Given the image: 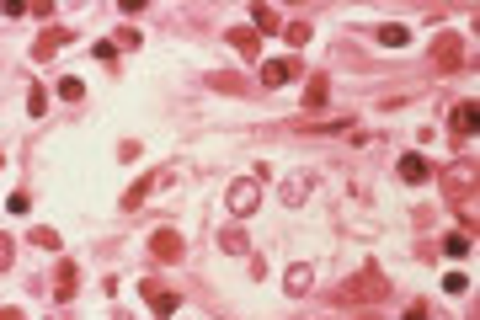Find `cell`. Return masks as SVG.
Wrapping results in <instances>:
<instances>
[{"label": "cell", "mask_w": 480, "mask_h": 320, "mask_svg": "<svg viewBox=\"0 0 480 320\" xmlns=\"http://www.w3.org/2000/svg\"><path fill=\"white\" fill-rule=\"evenodd\" d=\"M389 299V278L379 267H363L358 278H347L337 289V304H384Z\"/></svg>", "instance_id": "obj_1"}, {"label": "cell", "mask_w": 480, "mask_h": 320, "mask_svg": "<svg viewBox=\"0 0 480 320\" xmlns=\"http://www.w3.org/2000/svg\"><path fill=\"white\" fill-rule=\"evenodd\" d=\"M449 203L470 219V230H475V160H454V171H449Z\"/></svg>", "instance_id": "obj_2"}, {"label": "cell", "mask_w": 480, "mask_h": 320, "mask_svg": "<svg viewBox=\"0 0 480 320\" xmlns=\"http://www.w3.org/2000/svg\"><path fill=\"white\" fill-rule=\"evenodd\" d=\"M139 289H144V299H150V310L160 315V320H171L176 310H182V299H176V294H165V289H160V283H155V278H144Z\"/></svg>", "instance_id": "obj_3"}, {"label": "cell", "mask_w": 480, "mask_h": 320, "mask_svg": "<svg viewBox=\"0 0 480 320\" xmlns=\"http://www.w3.org/2000/svg\"><path fill=\"white\" fill-rule=\"evenodd\" d=\"M75 294H81V267H75V261H59V272H53V299L70 304Z\"/></svg>", "instance_id": "obj_4"}, {"label": "cell", "mask_w": 480, "mask_h": 320, "mask_svg": "<svg viewBox=\"0 0 480 320\" xmlns=\"http://www.w3.org/2000/svg\"><path fill=\"white\" fill-rule=\"evenodd\" d=\"M432 59H438V70H459L464 64V43L454 38V32H443V38L432 43Z\"/></svg>", "instance_id": "obj_5"}, {"label": "cell", "mask_w": 480, "mask_h": 320, "mask_svg": "<svg viewBox=\"0 0 480 320\" xmlns=\"http://www.w3.org/2000/svg\"><path fill=\"white\" fill-rule=\"evenodd\" d=\"M225 203H230V214H251L256 203H262V181H235Z\"/></svg>", "instance_id": "obj_6"}, {"label": "cell", "mask_w": 480, "mask_h": 320, "mask_svg": "<svg viewBox=\"0 0 480 320\" xmlns=\"http://www.w3.org/2000/svg\"><path fill=\"white\" fill-rule=\"evenodd\" d=\"M294 75H299V64H294V59H267V64H262V86H267V91L288 86Z\"/></svg>", "instance_id": "obj_7"}, {"label": "cell", "mask_w": 480, "mask_h": 320, "mask_svg": "<svg viewBox=\"0 0 480 320\" xmlns=\"http://www.w3.org/2000/svg\"><path fill=\"white\" fill-rule=\"evenodd\" d=\"M432 176V166H427V155H400V181H406V187H422V181Z\"/></svg>", "instance_id": "obj_8"}, {"label": "cell", "mask_w": 480, "mask_h": 320, "mask_svg": "<svg viewBox=\"0 0 480 320\" xmlns=\"http://www.w3.org/2000/svg\"><path fill=\"white\" fill-rule=\"evenodd\" d=\"M326 101H331V75H315L305 86V112L315 118V112H326Z\"/></svg>", "instance_id": "obj_9"}, {"label": "cell", "mask_w": 480, "mask_h": 320, "mask_svg": "<svg viewBox=\"0 0 480 320\" xmlns=\"http://www.w3.org/2000/svg\"><path fill=\"white\" fill-rule=\"evenodd\" d=\"M230 49L245 54V59L256 64V54H262V32H256V27H235V32H230Z\"/></svg>", "instance_id": "obj_10"}, {"label": "cell", "mask_w": 480, "mask_h": 320, "mask_svg": "<svg viewBox=\"0 0 480 320\" xmlns=\"http://www.w3.org/2000/svg\"><path fill=\"white\" fill-rule=\"evenodd\" d=\"M150 251H155V256H160V261H176V256H182V235H176V230H155V240H150Z\"/></svg>", "instance_id": "obj_11"}, {"label": "cell", "mask_w": 480, "mask_h": 320, "mask_svg": "<svg viewBox=\"0 0 480 320\" xmlns=\"http://www.w3.org/2000/svg\"><path fill=\"white\" fill-rule=\"evenodd\" d=\"M475 123H480V107H475V101H459V107H454V139L475 134Z\"/></svg>", "instance_id": "obj_12"}, {"label": "cell", "mask_w": 480, "mask_h": 320, "mask_svg": "<svg viewBox=\"0 0 480 320\" xmlns=\"http://www.w3.org/2000/svg\"><path fill=\"white\" fill-rule=\"evenodd\" d=\"M70 38H75L70 27H48V32H43V38H38V59H48V54H59V49H64V43H70Z\"/></svg>", "instance_id": "obj_13"}, {"label": "cell", "mask_w": 480, "mask_h": 320, "mask_svg": "<svg viewBox=\"0 0 480 320\" xmlns=\"http://www.w3.org/2000/svg\"><path fill=\"white\" fill-rule=\"evenodd\" d=\"M310 278H315V272H310L305 261H294V267H288V294H294V299H299V294H310Z\"/></svg>", "instance_id": "obj_14"}, {"label": "cell", "mask_w": 480, "mask_h": 320, "mask_svg": "<svg viewBox=\"0 0 480 320\" xmlns=\"http://www.w3.org/2000/svg\"><path fill=\"white\" fill-rule=\"evenodd\" d=\"M155 181H160V176H144V181H133V187L123 192V209H139V203L150 198V187H155Z\"/></svg>", "instance_id": "obj_15"}, {"label": "cell", "mask_w": 480, "mask_h": 320, "mask_svg": "<svg viewBox=\"0 0 480 320\" xmlns=\"http://www.w3.org/2000/svg\"><path fill=\"white\" fill-rule=\"evenodd\" d=\"M379 43H384V49H406V43H411V32L400 27V21H389V27H379Z\"/></svg>", "instance_id": "obj_16"}, {"label": "cell", "mask_w": 480, "mask_h": 320, "mask_svg": "<svg viewBox=\"0 0 480 320\" xmlns=\"http://www.w3.org/2000/svg\"><path fill=\"white\" fill-rule=\"evenodd\" d=\"M251 21H256V32H277V11L272 6H251Z\"/></svg>", "instance_id": "obj_17"}, {"label": "cell", "mask_w": 480, "mask_h": 320, "mask_svg": "<svg viewBox=\"0 0 480 320\" xmlns=\"http://www.w3.org/2000/svg\"><path fill=\"white\" fill-rule=\"evenodd\" d=\"M470 240H475V235H464V230H459V235H449V240H443V251H449V256L459 261V256H470Z\"/></svg>", "instance_id": "obj_18"}, {"label": "cell", "mask_w": 480, "mask_h": 320, "mask_svg": "<svg viewBox=\"0 0 480 320\" xmlns=\"http://www.w3.org/2000/svg\"><path fill=\"white\" fill-rule=\"evenodd\" d=\"M219 246H225L230 256H245V235L240 230H219Z\"/></svg>", "instance_id": "obj_19"}, {"label": "cell", "mask_w": 480, "mask_h": 320, "mask_svg": "<svg viewBox=\"0 0 480 320\" xmlns=\"http://www.w3.org/2000/svg\"><path fill=\"white\" fill-rule=\"evenodd\" d=\"M27 240H32V246H38V251H59V235H53L48 224H43V230H32Z\"/></svg>", "instance_id": "obj_20"}, {"label": "cell", "mask_w": 480, "mask_h": 320, "mask_svg": "<svg viewBox=\"0 0 480 320\" xmlns=\"http://www.w3.org/2000/svg\"><path fill=\"white\" fill-rule=\"evenodd\" d=\"M283 38L294 43V49H299V43H310V21H288V27H283Z\"/></svg>", "instance_id": "obj_21"}, {"label": "cell", "mask_w": 480, "mask_h": 320, "mask_svg": "<svg viewBox=\"0 0 480 320\" xmlns=\"http://www.w3.org/2000/svg\"><path fill=\"white\" fill-rule=\"evenodd\" d=\"M59 96H64V101H81V96H86V86H81L75 75H64V80H59Z\"/></svg>", "instance_id": "obj_22"}, {"label": "cell", "mask_w": 480, "mask_h": 320, "mask_svg": "<svg viewBox=\"0 0 480 320\" xmlns=\"http://www.w3.org/2000/svg\"><path fill=\"white\" fill-rule=\"evenodd\" d=\"M310 198V181L305 176H294V181H288V203H294V209H299V203H305Z\"/></svg>", "instance_id": "obj_23"}, {"label": "cell", "mask_w": 480, "mask_h": 320, "mask_svg": "<svg viewBox=\"0 0 480 320\" xmlns=\"http://www.w3.org/2000/svg\"><path fill=\"white\" fill-rule=\"evenodd\" d=\"M43 107H48V91H43V86H32V96H27V112H38V118H43Z\"/></svg>", "instance_id": "obj_24"}, {"label": "cell", "mask_w": 480, "mask_h": 320, "mask_svg": "<svg viewBox=\"0 0 480 320\" xmlns=\"http://www.w3.org/2000/svg\"><path fill=\"white\" fill-rule=\"evenodd\" d=\"M6 209H11V214H27V209H32V198H27V192H11Z\"/></svg>", "instance_id": "obj_25"}, {"label": "cell", "mask_w": 480, "mask_h": 320, "mask_svg": "<svg viewBox=\"0 0 480 320\" xmlns=\"http://www.w3.org/2000/svg\"><path fill=\"white\" fill-rule=\"evenodd\" d=\"M443 289H449V294H464V289H470V278H464V272H449V278H443Z\"/></svg>", "instance_id": "obj_26"}, {"label": "cell", "mask_w": 480, "mask_h": 320, "mask_svg": "<svg viewBox=\"0 0 480 320\" xmlns=\"http://www.w3.org/2000/svg\"><path fill=\"white\" fill-rule=\"evenodd\" d=\"M91 54H96V59H102V64H113V59H118V43H96Z\"/></svg>", "instance_id": "obj_27"}, {"label": "cell", "mask_w": 480, "mask_h": 320, "mask_svg": "<svg viewBox=\"0 0 480 320\" xmlns=\"http://www.w3.org/2000/svg\"><path fill=\"white\" fill-rule=\"evenodd\" d=\"M11 256H16V251H11V240H6V235H0V272H6V267H11Z\"/></svg>", "instance_id": "obj_28"}, {"label": "cell", "mask_w": 480, "mask_h": 320, "mask_svg": "<svg viewBox=\"0 0 480 320\" xmlns=\"http://www.w3.org/2000/svg\"><path fill=\"white\" fill-rule=\"evenodd\" d=\"M406 320H432V315H427V304H411V310H406Z\"/></svg>", "instance_id": "obj_29"}, {"label": "cell", "mask_w": 480, "mask_h": 320, "mask_svg": "<svg viewBox=\"0 0 480 320\" xmlns=\"http://www.w3.org/2000/svg\"><path fill=\"white\" fill-rule=\"evenodd\" d=\"M0 320H21V315H16V310H0Z\"/></svg>", "instance_id": "obj_30"}, {"label": "cell", "mask_w": 480, "mask_h": 320, "mask_svg": "<svg viewBox=\"0 0 480 320\" xmlns=\"http://www.w3.org/2000/svg\"><path fill=\"white\" fill-rule=\"evenodd\" d=\"M0 160H6V155H0Z\"/></svg>", "instance_id": "obj_31"}]
</instances>
